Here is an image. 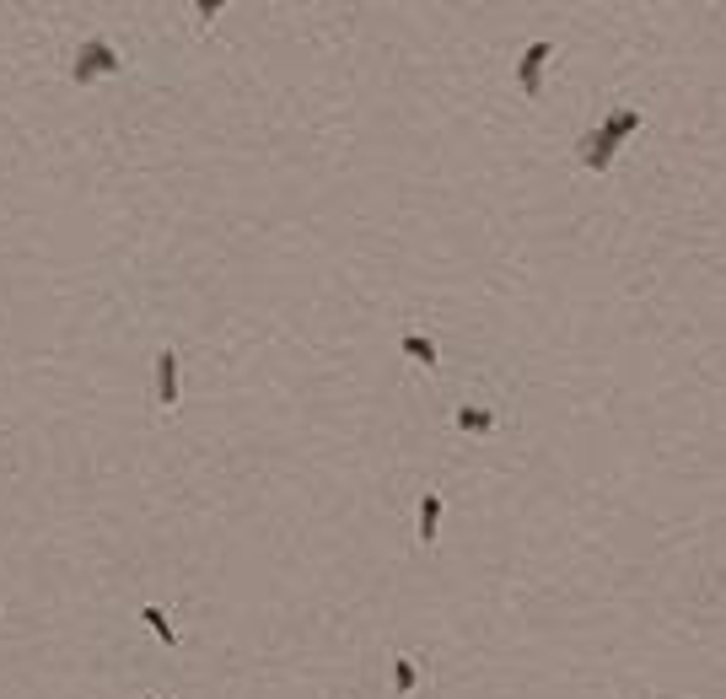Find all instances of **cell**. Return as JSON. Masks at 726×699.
Returning <instances> with one entry per match:
<instances>
[{"label":"cell","instance_id":"cell-1","mask_svg":"<svg viewBox=\"0 0 726 699\" xmlns=\"http://www.w3.org/2000/svg\"><path fill=\"white\" fill-rule=\"evenodd\" d=\"M640 130H646V108H614L603 124H592V130L576 140V162L587 167V173H608L619 146L630 135H640Z\"/></svg>","mask_w":726,"mask_h":699},{"label":"cell","instance_id":"cell-2","mask_svg":"<svg viewBox=\"0 0 726 699\" xmlns=\"http://www.w3.org/2000/svg\"><path fill=\"white\" fill-rule=\"evenodd\" d=\"M124 60H119V49L108 44V38H87V44L76 49V65H70V76L87 87V81H103V76H119Z\"/></svg>","mask_w":726,"mask_h":699},{"label":"cell","instance_id":"cell-3","mask_svg":"<svg viewBox=\"0 0 726 699\" xmlns=\"http://www.w3.org/2000/svg\"><path fill=\"white\" fill-rule=\"evenodd\" d=\"M549 54H554L549 38H533V44L517 54V87H522V97H544V65H549Z\"/></svg>","mask_w":726,"mask_h":699},{"label":"cell","instance_id":"cell-4","mask_svg":"<svg viewBox=\"0 0 726 699\" xmlns=\"http://www.w3.org/2000/svg\"><path fill=\"white\" fill-rule=\"evenodd\" d=\"M156 409H178V355L156 350Z\"/></svg>","mask_w":726,"mask_h":699},{"label":"cell","instance_id":"cell-5","mask_svg":"<svg viewBox=\"0 0 726 699\" xmlns=\"http://www.w3.org/2000/svg\"><path fill=\"white\" fill-rule=\"evenodd\" d=\"M458 431H468V436H490V431H495V409L463 404V409H458Z\"/></svg>","mask_w":726,"mask_h":699},{"label":"cell","instance_id":"cell-6","mask_svg":"<svg viewBox=\"0 0 726 699\" xmlns=\"http://www.w3.org/2000/svg\"><path fill=\"white\" fill-rule=\"evenodd\" d=\"M436 527H441V495H420V544H436Z\"/></svg>","mask_w":726,"mask_h":699},{"label":"cell","instance_id":"cell-7","mask_svg":"<svg viewBox=\"0 0 726 699\" xmlns=\"http://www.w3.org/2000/svg\"><path fill=\"white\" fill-rule=\"evenodd\" d=\"M398 350H404L415 366H436V339H425V334H404V339H398Z\"/></svg>","mask_w":726,"mask_h":699},{"label":"cell","instance_id":"cell-8","mask_svg":"<svg viewBox=\"0 0 726 699\" xmlns=\"http://www.w3.org/2000/svg\"><path fill=\"white\" fill-rule=\"evenodd\" d=\"M415 683H420V667L409 656H393V694H415Z\"/></svg>","mask_w":726,"mask_h":699},{"label":"cell","instance_id":"cell-9","mask_svg":"<svg viewBox=\"0 0 726 699\" xmlns=\"http://www.w3.org/2000/svg\"><path fill=\"white\" fill-rule=\"evenodd\" d=\"M140 619H146L151 630H156V640H162V646H173V640H178V630L167 624V613H162V608H151V603H146V608H140Z\"/></svg>","mask_w":726,"mask_h":699},{"label":"cell","instance_id":"cell-10","mask_svg":"<svg viewBox=\"0 0 726 699\" xmlns=\"http://www.w3.org/2000/svg\"><path fill=\"white\" fill-rule=\"evenodd\" d=\"M194 17H199V22H216V17H221V0H199Z\"/></svg>","mask_w":726,"mask_h":699}]
</instances>
